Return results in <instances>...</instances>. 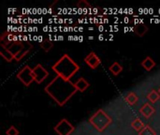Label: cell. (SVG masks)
Returning <instances> with one entry per match:
<instances>
[{
    "mask_svg": "<svg viewBox=\"0 0 160 135\" xmlns=\"http://www.w3.org/2000/svg\"><path fill=\"white\" fill-rule=\"evenodd\" d=\"M6 134L7 135H19V131L14 127V126H10L7 131H6Z\"/></svg>",
    "mask_w": 160,
    "mask_h": 135,
    "instance_id": "cell-22",
    "label": "cell"
},
{
    "mask_svg": "<svg viewBox=\"0 0 160 135\" xmlns=\"http://www.w3.org/2000/svg\"><path fill=\"white\" fill-rule=\"evenodd\" d=\"M148 31V27L144 23H138L134 27V33L139 37H143Z\"/></svg>",
    "mask_w": 160,
    "mask_h": 135,
    "instance_id": "cell-12",
    "label": "cell"
},
{
    "mask_svg": "<svg viewBox=\"0 0 160 135\" xmlns=\"http://www.w3.org/2000/svg\"><path fill=\"white\" fill-rule=\"evenodd\" d=\"M17 78L25 86H29L34 81V74H33V69H30L28 65H25L18 73H17Z\"/></svg>",
    "mask_w": 160,
    "mask_h": 135,
    "instance_id": "cell-4",
    "label": "cell"
},
{
    "mask_svg": "<svg viewBox=\"0 0 160 135\" xmlns=\"http://www.w3.org/2000/svg\"><path fill=\"white\" fill-rule=\"evenodd\" d=\"M155 112H156V109L150 103H144L140 109V113L145 118H150L155 114Z\"/></svg>",
    "mask_w": 160,
    "mask_h": 135,
    "instance_id": "cell-8",
    "label": "cell"
},
{
    "mask_svg": "<svg viewBox=\"0 0 160 135\" xmlns=\"http://www.w3.org/2000/svg\"><path fill=\"white\" fill-rule=\"evenodd\" d=\"M29 53V49H26V50H22L21 52H19L18 54H16L15 55H14V59L16 60V61H20L21 59H22L27 54Z\"/></svg>",
    "mask_w": 160,
    "mask_h": 135,
    "instance_id": "cell-20",
    "label": "cell"
},
{
    "mask_svg": "<svg viewBox=\"0 0 160 135\" xmlns=\"http://www.w3.org/2000/svg\"><path fill=\"white\" fill-rule=\"evenodd\" d=\"M139 135H157L156 132L148 125H146L144 127L143 130H142L140 132H139Z\"/></svg>",
    "mask_w": 160,
    "mask_h": 135,
    "instance_id": "cell-19",
    "label": "cell"
},
{
    "mask_svg": "<svg viewBox=\"0 0 160 135\" xmlns=\"http://www.w3.org/2000/svg\"><path fill=\"white\" fill-rule=\"evenodd\" d=\"M112 122V117L102 109L98 110L90 118L89 123L98 132H104Z\"/></svg>",
    "mask_w": 160,
    "mask_h": 135,
    "instance_id": "cell-3",
    "label": "cell"
},
{
    "mask_svg": "<svg viewBox=\"0 0 160 135\" xmlns=\"http://www.w3.org/2000/svg\"><path fill=\"white\" fill-rule=\"evenodd\" d=\"M158 93H159V95H160V87H159V89H158Z\"/></svg>",
    "mask_w": 160,
    "mask_h": 135,
    "instance_id": "cell-23",
    "label": "cell"
},
{
    "mask_svg": "<svg viewBox=\"0 0 160 135\" xmlns=\"http://www.w3.org/2000/svg\"><path fill=\"white\" fill-rule=\"evenodd\" d=\"M0 55L7 62H11L14 59V55L8 48H2L0 51Z\"/></svg>",
    "mask_w": 160,
    "mask_h": 135,
    "instance_id": "cell-13",
    "label": "cell"
},
{
    "mask_svg": "<svg viewBox=\"0 0 160 135\" xmlns=\"http://www.w3.org/2000/svg\"><path fill=\"white\" fill-rule=\"evenodd\" d=\"M125 101H126V102H127L128 104H129L130 106H133V105H135V104L138 102L139 98H138V96H137L134 92H129V93L126 96Z\"/></svg>",
    "mask_w": 160,
    "mask_h": 135,
    "instance_id": "cell-14",
    "label": "cell"
},
{
    "mask_svg": "<svg viewBox=\"0 0 160 135\" xmlns=\"http://www.w3.org/2000/svg\"><path fill=\"white\" fill-rule=\"evenodd\" d=\"M74 131V126L66 118L60 120L54 127V132L58 135H70Z\"/></svg>",
    "mask_w": 160,
    "mask_h": 135,
    "instance_id": "cell-5",
    "label": "cell"
},
{
    "mask_svg": "<svg viewBox=\"0 0 160 135\" xmlns=\"http://www.w3.org/2000/svg\"><path fill=\"white\" fill-rule=\"evenodd\" d=\"M74 86H75V87L77 88L78 91H80V92H84V91L89 87L90 84H89L84 78L82 77V78L78 79L77 82L74 83Z\"/></svg>",
    "mask_w": 160,
    "mask_h": 135,
    "instance_id": "cell-9",
    "label": "cell"
},
{
    "mask_svg": "<svg viewBox=\"0 0 160 135\" xmlns=\"http://www.w3.org/2000/svg\"><path fill=\"white\" fill-rule=\"evenodd\" d=\"M57 76L70 81V79L80 70V66L67 54L63 55L52 67Z\"/></svg>",
    "mask_w": 160,
    "mask_h": 135,
    "instance_id": "cell-2",
    "label": "cell"
},
{
    "mask_svg": "<svg viewBox=\"0 0 160 135\" xmlns=\"http://www.w3.org/2000/svg\"><path fill=\"white\" fill-rule=\"evenodd\" d=\"M44 90L59 106H64L78 92L74 83L59 76L53 78L44 87Z\"/></svg>",
    "mask_w": 160,
    "mask_h": 135,
    "instance_id": "cell-1",
    "label": "cell"
},
{
    "mask_svg": "<svg viewBox=\"0 0 160 135\" xmlns=\"http://www.w3.org/2000/svg\"><path fill=\"white\" fill-rule=\"evenodd\" d=\"M141 65H142V67L145 70L150 71V70H152L156 67V62L153 60L152 57L147 56V57H145V58L142 60V62L141 63Z\"/></svg>",
    "mask_w": 160,
    "mask_h": 135,
    "instance_id": "cell-10",
    "label": "cell"
},
{
    "mask_svg": "<svg viewBox=\"0 0 160 135\" xmlns=\"http://www.w3.org/2000/svg\"><path fill=\"white\" fill-rule=\"evenodd\" d=\"M7 48L15 55L16 54H18L19 52H21L23 49V44H22V41L19 40V41H15V42L10 43Z\"/></svg>",
    "mask_w": 160,
    "mask_h": 135,
    "instance_id": "cell-11",
    "label": "cell"
},
{
    "mask_svg": "<svg viewBox=\"0 0 160 135\" xmlns=\"http://www.w3.org/2000/svg\"><path fill=\"white\" fill-rule=\"evenodd\" d=\"M131 127H132L136 132H140L142 130H143V129H144L145 125H144V123H143V122H142L139 117H136V118L131 122Z\"/></svg>",
    "mask_w": 160,
    "mask_h": 135,
    "instance_id": "cell-15",
    "label": "cell"
},
{
    "mask_svg": "<svg viewBox=\"0 0 160 135\" xmlns=\"http://www.w3.org/2000/svg\"><path fill=\"white\" fill-rule=\"evenodd\" d=\"M147 99L150 102L152 103H156L160 99V95L158 92H157L156 90H152L148 95H147Z\"/></svg>",
    "mask_w": 160,
    "mask_h": 135,
    "instance_id": "cell-17",
    "label": "cell"
},
{
    "mask_svg": "<svg viewBox=\"0 0 160 135\" xmlns=\"http://www.w3.org/2000/svg\"><path fill=\"white\" fill-rule=\"evenodd\" d=\"M39 45H40V47H41L45 52H50V51L52 49V47H53V43H52L50 39H45V40L41 41V42L39 43Z\"/></svg>",
    "mask_w": 160,
    "mask_h": 135,
    "instance_id": "cell-18",
    "label": "cell"
},
{
    "mask_svg": "<svg viewBox=\"0 0 160 135\" xmlns=\"http://www.w3.org/2000/svg\"><path fill=\"white\" fill-rule=\"evenodd\" d=\"M84 62L87 64L88 67H90L92 70H96L100 64H101V60L100 58L96 55L95 52H91L89 55H87L84 58Z\"/></svg>",
    "mask_w": 160,
    "mask_h": 135,
    "instance_id": "cell-7",
    "label": "cell"
},
{
    "mask_svg": "<svg viewBox=\"0 0 160 135\" xmlns=\"http://www.w3.org/2000/svg\"><path fill=\"white\" fill-rule=\"evenodd\" d=\"M109 70L114 76H117V75H119L123 71V67L118 62H114V63H112V65H111V67L109 68Z\"/></svg>",
    "mask_w": 160,
    "mask_h": 135,
    "instance_id": "cell-16",
    "label": "cell"
},
{
    "mask_svg": "<svg viewBox=\"0 0 160 135\" xmlns=\"http://www.w3.org/2000/svg\"><path fill=\"white\" fill-rule=\"evenodd\" d=\"M77 7L79 8H91V5L86 0H81L77 3Z\"/></svg>",
    "mask_w": 160,
    "mask_h": 135,
    "instance_id": "cell-21",
    "label": "cell"
},
{
    "mask_svg": "<svg viewBox=\"0 0 160 135\" xmlns=\"http://www.w3.org/2000/svg\"><path fill=\"white\" fill-rule=\"evenodd\" d=\"M33 74H34L35 82L37 84H41L49 76L48 70L42 65H40V64H38L33 69Z\"/></svg>",
    "mask_w": 160,
    "mask_h": 135,
    "instance_id": "cell-6",
    "label": "cell"
}]
</instances>
